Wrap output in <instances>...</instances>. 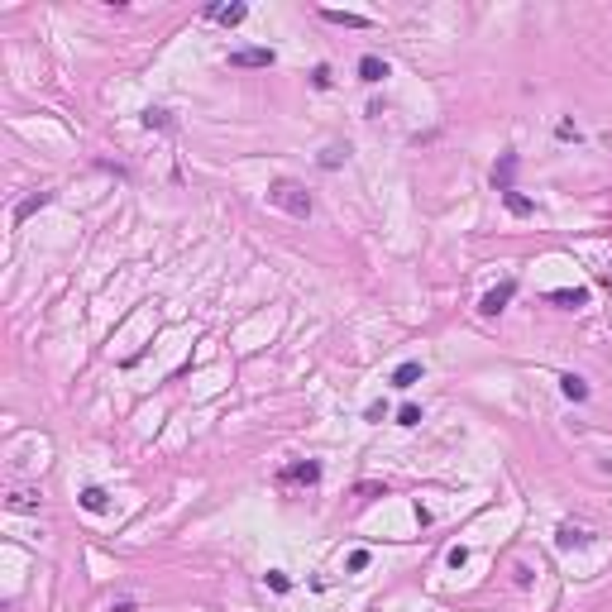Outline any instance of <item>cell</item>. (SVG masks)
<instances>
[{
  "instance_id": "d6986e66",
  "label": "cell",
  "mask_w": 612,
  "mask_h": 612,
  "mask_svg": "<svg viewBox=\"0 0 612 612\" xmlns=\"http://www.w3.org/2000/svg\"><path fill=\"white\" fill-rule=\"evenodd\" d=\"M311 86H316V91H330V67H325V62L311 67Z\"/></svg>"
},
{
  "instance_id": "cb8c5ba5",
  "label": "cell",
  "mask_w": 612,
  "mask_h": 612,
  "mask_svg": "<svg viewBox=\"0 0 612 612\" xmlns=\"http://www.w3.org/2000/svg\"><path fill=\"white\" fill-rule=\"evenodd\" d=\"M268 589H273V593H287V589H292V584H287V574H268Z\"/></svg>"
},
{
  "instance_id": "7a4b0ae2",
  "label": "cell",
  "mask_w": 612,
  "mask_h": 612,
  "mask_svg": "<svg viewBox=\"0 0 612 612\" xmlns=\"http://www.w3.org/2000/svg\"><path fill=\"white\" fill-rule=\"evenodd\" d=\"M512 296H516V277H507V282H497L493 292H483V301H478V316H502Z\"/></svg>"
},
{
  "instance_id": "ac0fdd59",
  "label": "cell",
  "mask_w": 612,
  "mask_h": 612,
  "mask_svg": "<svg viewBox=\"0 0 612 612\" xmlns=\"http://www.w3.org/2000/svg\"><path fill=\"white\" fill-rule=\"evenodd\" d=\"M369 560H374L369 550H354L350 560H345V570H350V574H364V570H369Z\"/></svg>"
},
{
  "instance_id": "7c38bea8",
  "label": "cell",
  "mask_w": 612,
  "mask_h": 612,
  "mask_svg": "<svg viewBox=\"0 0 612 612\" xmlns=\"http://www.w3.org/2000/svg\"><path fill=\"white\" fill-rule=\"evenodd\" d=\"M48 201H53V192H29V197H24L20 206H15V225H24V220L34 216V211H43Z\"/></svg>"
},
{
  "instance_id": "30bf717a",
  "label": "cell",
  "mask_w": 612,
  "mask_h": 612,
  "mask_svg": "<svg viewBox=\"0 0 612 612\" xmlns=\"http://www.w3.org/2000/svg\"><path fill=\"white\" fill-rule=\"evenodd\" d=\"M321 20L345 24V29H374V20H369V15H354V10H321Z\"/></svg>"
},
{
  "instance_id": "44dd1931",
  "label": "cell",
  "mask_w": 612,
  "mask_h": 612,
  "mask_svg": "<svg viewBox=\"0 0 612 612\" xmlns=\"http://www.w3.org/2000/svg\"><path fill=\"white\" fill-rule=\"evenodd\" d=\"M345 154H350V149H325V154H321V168H340Z\"/></svg>"
},
{
  "instance_id": "9a60e30c",
  "label": "cell",
  "mask_w": 612,
  "mask_h": 612,
  "mask_svg": "<svg viewBox=\"0 0 612 612\" xmlns=\"http://www.w3.org/2000/svg\"><path fill=\"white\" fill-rule=\"evenodd\" d=\"M81 507H86V512H105V507H110V493L91 483V488H81Z\"/></svg>"
},
{
  "instance_id": "ba28073f",
  "label": "cell",
  "mask_w": 612,
  "mask_h": 612,
  "mask_svg": "<svg viewBox=\"0 0 612 612\" xmlns=\"http://www.w3.org/2000/svg\"><path fill=\"white\" fill-rule=\"evenodd\" d=\"M589 541H593V536L584 531V526H574V521H565V526L555 531V545H560V550H584Z\"/></svg>"
},
{
  "instance_id": "5bb4252c",
  "label": "cell",
  "mask_w": 612,
  "mask_h": 612,
  "mask_svg": "<svg viewBox=\"0 0 612 612\" xmlns=\"http://www.w3.org/2000/svg\"><path fill=\"white\" fill-rule=\"evenodd\" d=\"M5 502H10V512H39V493H29V488H15Z\"/></svg>"
},
{
  "instance_id": "52a82bcc",
  "label": "cell",
  "mask_w": 612,
  "mask_h": 612,
  "mask_svg": "<svg viewBox=\"0 0 612 612\" xmlns=\"http://www.w3.org/2000/svg\"><path fill=\"white\" fill-rule=\"evenodd\" d=\"M512 178H516V154H512V149H507V154H502V158L493 163V187H497V192H502V197L512 192Z\"/></svg>"
},
{
  "instance_id": "2e32d148",
  "label": "cell",
  "mask_w": 612,
  "mask_h": 612,
  "mask_svg": "<svg viewBox=\"0 0 612 612\" xmlns=\"http://www.w3.org/2000/svg\"><path fill=\"white\" fill-rule=\"evenodd\" d=\"M502 206H507L512 216H531V211H536V206H531V197H521L516 187H512V192H507V197H502Z\"/></svg>"
},
{
  "instance_id": "8fae6325",
  "label": "cell",
  "mask_w": 612,
  "mask_h": 612,
  "mask_svg": "<svg viewBox=\"0 0 612 612\" xmlns=\"http://www.w3.org/2000/svg\"><path fill=\"white\" fill-rule=\"evenodd\" d=\"M416 383H421V359H407V364L393 369V388L397 393H407V388H416Z\"/></svg>"
},
{
  "instance_id": "e0dca14e",
  "label": "cell",
  "mask_w": 612,
  "mask_h": 612,
  "mask_svg": "<svg viewBox=\"0 0 612 612\" xmlns=\"http://www.w3.org/2000/svg\"><path fill=\"white\" fill-rule=\"evenodd\" d=\"M168 125H173V115H168V110H154V105L144 110V129H168Z\"/></svg>"
},
{
  "instance_id": "ffe728a7",
  "label": "cell",
  "mask_w": 612,
  "mask_h": 612,
  "mask_svg": "<svg viewBox=\"0 0 612 612\" xmlns=\"http://www.w3.org/2000/svg\"><path fill=\"white\" fill-rule=\"evenodd\" d=\"M416 421H421V407H416V402H407V407L397 412V426H416Z\"/></svg>"
},
{
  "instance_id": "277c9868",
  "label": "cell",
  "mask_w": 612,
  "mask_h": 612,
  "mask_svg": "<svg viewBox=\"0 0 612 612\" xmlns=\"http://www.w3.org/2000/svg\"><path fill=\"white\" fill-rule=\"evenodd\" d=\"M201 15H206V20H216V24H225V29H235V24H244L249 20V5H206V10H201Z\"/></svg>"
},
{
  "instance_id": "8992f818",
  "label": "cell",
  "mask_w": 612,
  "mask_h": 612,
  "mask_svg": "<svg viewBox=\"0 0 612 612\" xmlns=\"http://www.w3.org/2000/svg\"><path fill=\"white\" fill-rule=\"evenodd\" d=\"M545 301H550V306H565V311H579V306H589V287H555Z\"/></svg>"
},
{
  "instance_id": "3957f363",
  "label": "cell",
  "mask_w": 612,
  "mask_h": 612,
  "mask_svg": "<svg viewBox=\"0 0 612 612\" xmlns=\"http://www.w3.org/2000/svg\"><path fill=\"white\" fill-rule=\"evenodd\" d=\"M277 483H282V488H292V483H306V488H316V483H321V464H316V459L287 464V469L277 474Z\"/></svg>"
},
{
  "instance_id": "603a6c76",
  "label": "cell",
  "mask_w": 612,
  "mask_h": 612,
  "mask_svg": "<svg viewBox=\"0 0 612 612\" xmlns=\"http://www.w3.org/2000/svg\"><path fill=\"white\" fill-rule=\"evenodd\" d=\"M555 134H560V139H579V125H574V120H560Z\"/></svg>"
},
{
  "instance_id": "7402d4cb",
  "label": "cell",
  "mask_w": 612,
  "mask_h": 612,
  "mask_svg": "<svg viewBox=\"0 0 612 612\" xmlns=\"http://www.w3.org/2000/svg\"><path fill=\"white\" fill-rule=\"evenodd\" d=\"M445 560H450V570H464V565H469V550H464V545H454Z\"/></svg>"
},
{
  "instance_id": "9c48e42d",
  "label": "cell",
  "mask_w": 612,
  "mask_h": 612,
  "mask_svg": "<svg viewBox=\"0 0 612 612\" xmlns=\"http://www.w3.org/2000/svg\"><path fill=\"white\" fill-rule=\"evenodd\" d=\"M383 77H388V62L378 58V53H364V58H359V81H364V86H378Z\"/></svg>"
},
{
  "instance_id": "4fadbf2b",
  "label": "cell",
  "mask_w": 612,
  "mask_h": 612,
  "mask_svg": "<svg viewBox=\"0 0 612 612\" xmlns=\"http://www.w3.org/2000/svg\"><path fill=\"white\" fill-rule=\"evenodd\" d=\"M560 393L570 397V402H589V383H584L579 374H565L560 378Z\"/></svg>"
},
{
  "instance_id": "5b68a950",
  "label": "cell",
  "mask_w": 612,
  "mask_h": 612,
  "mask_svg": "<svg viewBox=\"0 0 612 612\" xmlns=\"http://www.w3.org/2000/svg\"><path fill=\"white\" fill-rule=\"evenodd\" d=\"M230 67H273V48H230Z\"/></svg>"
},
{
  "instance_id": "6da1fadb",
  "label": "cell",
  "mask_w": 612,
  "mask_h": 612,
  "mask_svg": "<svg viewBox=\"0 0 612 612\" xmlns=\"http://www.w3.org/2000/svg\"><path fill=\"white\" fill-rule=\"evenodd\" d=\"M268 206H277V211H287V216H296V220H306L311 216V192L292 178H277L273 187H268Z\"/></svg>"
}]
</instances>
